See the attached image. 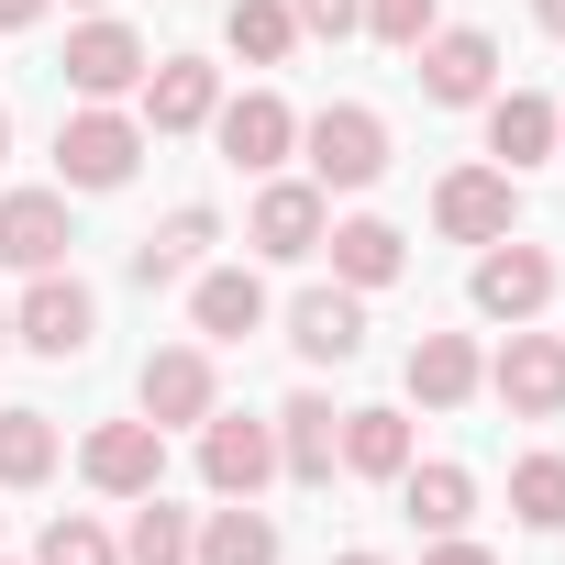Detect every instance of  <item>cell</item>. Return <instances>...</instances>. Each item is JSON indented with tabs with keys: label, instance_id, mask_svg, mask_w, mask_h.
<instances>
[{
	"label": "cell",
	"instance_id": "obj_10",
	"mask_svg": "<svg viewBox=\"0 0 565 565\" xmlns=\"http://www.w3.org/2000/svg\"><path fill=\"white\" fill-rule=\"evenodd\" d=\"M433 222H444L455 244H499V233L521 222V178H510V167H455V178L433 189Z\"/></svg>",
	"mask_w": 565,
	"mask_h": 565
},
{
	"label": "cell",
	"instance_id": "obj_24",
	"mask_svg": "<svg viewBox=\"0 0 565 565\" xmlns=\"http://www.w3.org/2000/svg\"><path fill=\"white\" fill-rule=\"evenodd\" d=\"M399 510H411L422 532H466L477 477H466V466H399Z\"/></svg>",
	"mask_w": 565,
	"mask_h": 565
},
{
	"label": "cell",
	"instance_id": "obj_9",
	"mask_svg": "<svg viewBox=\"0 0 565 565\" xmlns=\"http://www.w3.org/2000/svg\"><path fill=\"white\" fill-rule=\"evenodd\" d=\"M411 56H422V100H444V111H466V100H488V89H499V45H488L477 23H455V34L433 23Z\"/></svg>",
	"mask_w": 565,
	"mask_h": 565
},
{
	"label": "cell",
	"instance_id": "obj_38",
	"mask_svg": "<svg viewBox=\"0 0 565 565\" xmlns=\"http://www.w3.org/2000/svg\"><path fill=\"white\" fill-rule=\"evenodd\" d=\"M0 344H12V311H0Z\"/></svg>",
	"mask_w": 565,
	"mask_h": 565
},
{
	"label": "cell",
	"instance_id": "obj_6",
	"mask_svg": "<svg viewBox=\"0 0 565 565\" xmlns=\"http://www.w3.org/2000/svg\"><path fill=\"white\" fill-rule=\"evenodd\" d=\"M211 411H222L211 344H167V355H145V422H156V433H200Z\"/></svg>",
	"mask_w": 565,
	"mask_h": 565
},
{
	"label": "cell",
	"instance_id": "obj_39",
	"mask_svg": "<svg viewBox=\"0 0 565 565\" xmlns=\"http://www.w3.org/2000/svg\"><path fill=\"white\" fill-rule=\"evenodd\" d=\"M554 145H565V134H554Z\"/></svg>",
	"mask_w": 565,
	"mask_h": 565
},
{
	"label": "cell",
	"instance_id": "obj_7",
	"mask_svg": "<svg viewBox=\"0 0 565 565\" xmlns=\"http://www.w3.org/2000/svg\"><path fill=\"white\" fill-rule=\"evenodd\" d=\"M78 477H89L100 499H145V488H167V433H156V422H100V433L78 444Z\"/></svg>",
	"mask_w": 565,
	"mask_h": 565
},
{
	"label": "cell",
	"instance_id": "obj_21",
	"mask_svg": "<svg viewBox=\"0 0 565 565\" xmlns=\"http://www.w3.org/2000/svg\"><path fill=\"white\" fill-rule=\"evenodd\" d=\"M222 111V78L200 67V56H167V67H145V122L156 134H200Z\"/></svg>",
	"mask_w": 565,
	"mask_h": 565
},
{
	"label": "cell",
	"instance_id": "obj_13",
	"mask_svg": "<svg viewBox=\"0 0 565 565\" xmlns=\"http://www.w3.org/2000/svg\"><path fill=\"white\" fill-rule=\"evenodd\" d=\"M67 89H78V100L145 89V34H134V23H78V34H67Z\"/></svg>",
	"mask_w": 565,
	"mask_h": 565
},
{
	"label": "cell",
	"instance_id": "obj_25",
	"mask_svg": "<svg viewBox=\"0 0 565 565\" xmlns=\"http://www.w3.org/2000/svg\"><path fill=\"white\" fill-rule=\"evenodd\" d=\"M411 466V422L399 411H344V477H399Z\"/></svg>",
	"mask_w": 565,
	"mask_h": 565
},
{
	"label": "cell",
	"instance_id": "obj_28",
	"mask_svg": "<svg viewBox=\"0 0 565 565\" xmlns=\"http://www.w3.org/2000/svg\"><path fill=\"white\" fill-rule=\"evenodd\" d=\"M222 34H233V56H244V67H277V56L300 45L289 0H233V23H222Z\"/></svg>",
	"mask_w": 565,
	"mask_h": 565
},
{
	"label": "cell",
	"instance_id": "obj_5",
	"mask_svg": "<svg viewBox=\"0 0 565 565\" xmlns=\"http://www.w3.org/2000/svg\"><path fill=\"white\" fill-rule=\"evenodd\" d=\"M322 233H333V211H322V189H311V178H266V189H255V211H244V244H255V255H277V266L322 255Z\"/></svg>",
	"mask_w": 565,
	"mask_h": 565
},
{
	"label": "cell",
	"instance_id": "obj_20",
	"mask_svg": "<svg viewBox=\"0 0 565 565\" xmlns=\"http://www.w3.org/2000/svg\"><path fill=\"white\" fill-rule=\"evenodd\" d=\"M189 322H200V344H244V333L266 322L255 266H211V277H189Z\"/></svg>",
	"mask_w": 565,
	"mask_h": 565
},
{
	"label": "cell",
	"instance_id": "obj_19",
	"mask_svg": "<svg viewBox=\"0 0 565 565\" xmlns=\"http://www.w3.org/2000/svg\"><path fill=\"white\" fill-rule=\"evenodd\" d=\"M477 388H488V355H477L466 333H422V344H411V399H422V411H466Z\"/></svg>",
	"mask_w": 565,
	"mask_h": 565
},
{
	"label": "cell",
	"instance_id": "obj_4",
	"mask_svg": "<svg viewBox=\"0 0 565 565\" xmlns=\"http://www.w3.org/2000/svg\"><path fill=\"white\" fill-rule=\"evenodd\" d=\"M488 388H499L521 422H565V333H532V322H510V344H499Z\"/></svg>",
	"mask_w": 565,
	"mask_h": 565
},
{
	"label": "cell",
	"instance_id": "obj_3",
	"mask_svg": "<svg viewBox=\"0 0 565 565\" xmlns=\"http://www.w3.org/2000/svg\"><path fill=\"white\" fill-rule=\"evenodd\" d=\"M89 333H100V300L78 289L67 266H45L34 289H23V311H12V344H34V355L67 366V355H89Z\"/></svg>",
	"mask_w": 565,
	"mask_h": 565
},
{
	"label": "cell",
	"instance_id": "obj_31",
	"mask_svg": "<svg viewBox=\"0 0 565 565\" xmlns=\"http://www.w3.org/2000/svg\"><path fill=\"white\" fill-rule=\"evenodd\" d=\"M366 34H377V45H399V56H411V45H422V34H433V0H366Z\"/></svg>",
	"mask_w": 565,
	"mask_h": 565
},
{
	"label": "cell",
	"instance_id": "obj_18",
	"mask_svg": "<svg viewBox=\"0 0 565 565\" xmlns=\"http://www.w3.org/2000/svg\"><path fill=\"white\" fill-rule=\"evenodd\" d=\"M322 244H333V289H355V300H366V289H388V277L411 266V244H399V222H377V211H355V222H333Z\"/></svg>",
	"mask_w": 565,
	"mask_h": 565
},
{
	"label": "cell",
	"instance_id": "obj_32",
	"mask_svg": "<svg viewBox=\"0 0 565 565\" xmlns=\"http://www.w3.org/2000/svg\"><path fill=\"white\" fill-rule=\"evenodd\" d=\"M289 23H300V34H355L366 0H289Z\"/></svg>",
	"mask_w": 565,
	"mask_h": 565
},
{
	"label": "cell",
	"instance_id": "obj_12",
	"mask_svg": "<svg viewBox=\"0 0 565 565\" xmlns=\"http://www.w3.org/2000/svg\"><path fill=\"white\" fill-rule=\"evenodd\" d=\"M211 134H222V156H233L244 178H266L277 156L300 145V111L277 100V89H244V100H222V111H211Z\"/></svg>",
	"mask_w": 565,
	"mask_h": 565
},
{
	"label": "cell",
	"instance_id": "obj_15",
	"mask_svg": "<svg viewBox=\"0 0 565 565\" xmlns=\"http://www.w3.org/2000/svg\"><path fill=\"white\" fill-rule=\"evenodd\" d=\"M289 344H300L311 366H355V355H366V300H355V289H300V300H289Z\"/></svg>",
	"mask_w": 565,
	"mask_h": 565
},
{
	"label": "cell",
	"instance_id": "obj_17",
	"mask_svg": "<svg viewBox=\"0 0 565 565\" xmlns=\"http://www.w3.org/2000/svg\"><path fill=\"white\" fill-rule=\"evenodd\" d=\"M554 134H565V111L543 100V89H488V156L521 178V167H543L554 156Z\"/></svg>",
	"mask_w": 565,
	"mask_h": 565
},
{
	"label": "cell",
	"instance_id": "obj_37",
	"mask_svg": "<svg viewBox=\"0 0 565 565\" xmlns=\"http://www.w3.org/2000/svg\"><path fill=\"white\" fill-rule=\"evenodd\" d=\"M0 156H12V111H0Z\"/></svg>",
	"mask_w": 565,
	"mask_h": 565
},
{
	"label": "cell",
	"instance_id": "obj_34",
	"mask_svg": "<svg viewBox=\"0 0 565 565\" xmlns=\"http://www.w3.org/2000/svg\"><path fill=\"white\" fill-rule=\"evenodd\" d=\"M23 23H45V0H0V34H23Z\"/></svg>",
	"mask_w": 565,
	"mask_h": 565
},
{
	"label": "cell",
	"instance_id": "obj_14",
	"mask_svg": "<svg viewBox=\"0 0 565 565\" xmlns=\"http://www.w3.org/2000/svg\"><path fill=\"white\" fill-rule=\"evenodd\" d=\"M277 466H289L300 488H333V466H344V411H333L322 388H300L289 411H277Z\"/></svg>",
	"mask_w": 565,
	"mask_h": 565
},
{
	"label": "cell",
	"instance_id": "obj_8",
	"mask_svg": "<svg viewBox=\"0 0 565 565\" xmlns=\"http://www.w3.org/2000/svg\"><path fill=\"white\" fill-rule=\"evenodd\" d=\"M200 477H211V499H255V488L277 477V422L211 411V422H200Z\"/></svg>",
	"mask_w": 565,
	"mask_h": 565
},
{
	"label": "cell",
	"instance_id": "obj_11",
	"mask_svg": "<svg viewBox=\"0 0 565 565\" xmlns=\"http://www.w3.org/2000/svg\"><path fill=\"white\" fill-rule=\"evenodd\" d=\"M543 300H554V255L521 244V233H499V244L477 255V311H488V322H532Z\"/></svg>",
	"mask_w": 565,
	"mask_h": 565
},
{
	"label": "cell",
	"instance_id": "obj_36",
	"mask_svg": "<svg viewBox=\"0 0 565 565\" xmlns=\"http://www.w3.org/2000/svg\"><path fill=\"white\" fill-rule=\"evenodd\" d=\"M333 565H388V554H333Z\"/></svg>",
	"mask_w": 565,
	"mask_h": 565
},
{
	"label": "cell",
	"instance_id": "obj_22",
	"mask_svg": "<svg viewBox=\"0 0 565 565\" xmlns=\"http://www.w3.org/2000/svg\"><path fill=\"white\" fill-rule=\"evenodd\" d=\"M211 233H222V222H211L200 200H189V211H167V222H156L145 244H134V277H145V289H178V277H200Z\"/></svg>",
	"mask_w": 565,
	"mask_h": 565
},
{
	"label": "cell",
	"instance_id": "obj_23",
	"mask_svg": "<svg viewBox=\"0 0 565 565\" xmlns=\"http://www.w3.org/2000/svg\"><path fill=\"white\" fill-rule=\"evenodd\" d=\"M189 565H277V521L255 499H222L200 532H189Z\"/></svg>",
	"mask_w": 565,
	"mask_h": 565
},
{
	"label": "cell",
	"instance_id": "obj_2",
	"mask_svg": "<svg viewBox=\"0 0 565 565\" xmlns=\"http://www.w3.org/2000/svg\"><path fill=\"white\" fill-rule=\"evenodd\" d=\"M300 145H311V189H377V178H388V122H377L366 100L311 111Z\"/></svg>",
	"mask_w": 565,
	"mask_h": 565
},
{
	"label": "cell",
	"instance_id": "obj_33",
	"mask_svg": "<svg viewBox=\"0 0 565 565\" xmlns=\"http://www.w3.org/2000/svg\"><path fill=\"white\" fill-rule=\"evenodd\" d=\"M422 565H499V554H488V543H466V532H433V554H422Z\"/></svg>",
	"mask_w": 565,
	"mask_h": 565
},
{
	"label": "cell",
	"instance_id": "obj_26",
	"mask_svg": "<svg viewBox=\"0 0 565 565\" xmlns=\"http://www.w3.org/2000/svg\"><path fill=\"white\" fill-rule=\"evenodd\" d=\"M189 510H167V488H145L134 499V532H122V565H189Z\"/></svg>",
	"mask_w": 565,
	"mask_h": 565
},
{
	"label": "cell",
	"instance_id": "obj_27",
	"mask_svg": "<svg viewBox=\"0 0 565 565\" xmlns=\"http://www.w3.org/2000/svg\"><path fill=\"white\" fill-rule=\"evenodd\" d=\"M56 477V422L45 411H0V488H45Z\"/></svg>",
	"mask_w": 565,
	"mask_h": 565
},
{
	"label": "cell",
	"instance_id": "obj_29",
	"mask_svg": "<svg viewBox=\"0 0 565 565\" xmlns=\"http://www.w3.org/2000/svg\"><path fill=\"white\" fill-rule=\"evenodd\" d=\"M510 510H521L532 532H565V455H521V466H510Z\"/></svg>",
	"mask_w": 565,
	"mask_h": 565
},
{
	"label": "cell",
	"instance_id": "obj_1",
	"mask_svg": "<svg viewBox=\"0 0 565 565\" xmlns=\"http://www.w3.org/2000/svg\"><path fill=\"white\" fill-rule=\"evenodd\" d=\"M134 167H145V122H134V111L89 100V111L56 122V178H67V189H122Z\"/></svg>",
	"mask_w": 565,
	"mask_h": 565
},
{
	"label": "cell",
	"instance_id": "obj_35",
	"mask_svg": "<svg viewBox=\"0 0 565 565\" xmlns=\"http://www.w3.org/2000/svg\"><path fill=\"white\" fill-rule=\"evenodd\" d=\"M532 12H543V34H565V0H532Z\"/></svg>",
	"mask_w": 565,
	"mask_h": 565
},
{
	"label": "cell",
	"instance_id": "obj_16",
	"mask_svg": "<svg viewBox=\"0 0 565 565\" xmlns=\"http://www.w3.org/2000/svg\"><path fill=\"white\" fill-rule=\"evenodd\" d=\"M0 266H23V277L67 266V200L56 189H12L0 200Z\"/></svg>",
	"mask_w": 565,
	"mask_h": 565
},
{
	"label": "cell",
	"instance_id": "obj_30",
	"mask_svg": "<svg viewBox=\"0 0 565 565\" xmlns=\"http://www.w3.org/2000/svg\"><path fill=\"white\" fill-rule=\"evenodd\" d=\"M34 565H122V543H111V532H100L89 510H56V521H45V554H34Z\"/></svg>",
	"mask_w": 565,
	"mask_h": 565
}]
</instances>
